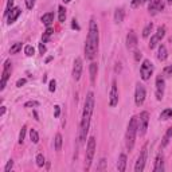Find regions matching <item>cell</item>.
I'll use <instances>...</instances> for the list:
<instances>
[{"label": "cell", "instance_id": "cell-1", "mask_svg": "<svg viewBox=\"0 0 172 172\" xmlns=\"http://www.w3.org/2000/svg\"><path fill=\"white\" fill-rule=\"evenodd\" d=\"M98 41H100V36H98L97 22L91 19L89 24V34H87V39H86V46H85V55L87 59H93L96 57L98 50Z\"/></svg>", "mask_w": 172, "mask_h": 172}, {"label": "cell", "instance_id": "cell-2", "mask_svg": "<svg viewBox=\"0 0 172 172\" xmlns=\"http://www.w3.org/2000/svg\"><path fill=\"white\" fill-rule=\"evenodd\" d=\"M137 117L133 116L128 124V130H126V148L132 151L134 147V141H136V133H137Z\"/></svg>", "mask_w": 172, "mask_h": 172}, {"label": "cell", "instance_id": "cell-3", "mask_svg": "<svg viewBox=\"0 0 172 172\" xmlns=\"http://www.w3.org/2000/svg\"><path fill=\"white\" fill-rule=\"evenodd\" d=\"M137 133H140V136H144L145 132L148 129V121H149V114L148 112L140 113V116L137 117Z\"/></svg>", "mask_w": 172, "mask_h": 172}, {"label": "cell", "instance_id": "cell-4", "mask_svg": "<svg viewBox=\"0 0 172 172\" xmlns=\"http://www.w3.org/2000/svg\"><path fill=\"white\" fill-rule=\"evenodd\" d=\"M94 152H96V138L90 137L87 141V147H86V170H89L91 166V160L94 157Z\"/></svg>", "mask_w": 172, "mask_h": 172}, {"label": "cell", "instance_id": "cell-5", "mask_svg": "<svg viewBox=\"0 0 172 172\" xmlns=\"http://www.w3.org/2000/svg\"><path fill=\"white\" fill-rule=\"evenodd\" d=\"M152 73H153V65L151 63V61L144 59L142 61L141 67H140V74H141L142 81H148V79L151 78Z\"/></svg>", "mask_w": 172, "mask_h": 172}, {"label": "cell", "instance_id": "cell-6", "mask_svg": "<svg viewBox=\"0 0 172 172\" xmlns=\"http://www.w3.org/2000/svg\"><path fill=\"white\" fill-rule=\"evenodd\" d=\"M164 35H166V27H164V26H160V27L157 28V32L151 38V42H149V49H155V47L159 45V42L164 38Z\"/></svg>", "mask_w": 172, "mask_h": 172}, {"label": "cell", "instance_id": "cell-7", "mask_svg": "<svg viewBox=\"0 0 172 172\" xmlns=\"http://www.w3.org/2000/svg\"><path fill=\"white\" fill-rule=\"evenodd\" d=\"M145 96H147V93H145V87L142 85H140V83H137L136 93H134V102H136L137 106H140V105L144 104Z\"/></svg>", "mask_w": 172, "mask_h": 172}, {"label": "cell", "instance_id": "cell-8", "mask_svg": "<svg viewBox=\"0 0 172 172\" xmlns=\"http://www.w3.org/2000/svg\"><path fill=\"white\" fill-rule=\"evenodd\" d=\"M11 70H12V66H11V61H6L4 63V69H3V77H2V83H0V90H3L6 87L7 79L10 78L11 75Z\"/></svg>", "mask_w": 172, "mask_h": 172}, {"label": "cell", "instance_id": "cell-9", "mask_svg": "<svg viewBox=\"0 0 172 172\" xmlns=\"http://www.w3.org/2000/svg\"><path fill=\"white\" fill-rule=\"evenodd\" d=\"M145 160H147V147L142 148L140 156H138V159L136 162V166H134V171H136V172H142V171H144Z\"/></svg>", "mask_w": 172, "mask_h": 172}, {"label": "cell", "instance_id": "cell-10", "mask_svg": "<svg viewBox=\"0 0 172 172\" xmlns=\"http://www.w3.org/2000/svg\"><path fill=\"white\" fill-rule=\"evenodd\" d=\"M164 85H166V82H164V77H163L162 74L157 75V78H156V98H157L159 101L163 98Z\"/></svg>", "mask_w": 172, "mask_h": 172}, {"label": "cell", "instance_id": "cell-11", "mask_svg": "<svg viewBox=\"0 0 172 172\" xmlns=\"http://www.w3.org/2000/svg\"><path fill=\"white\" fill-rule=\"evenodd\" d=\"M93 109H94V94L89 91L85 100V106H83V113H90L93 114Z\"/></svg>", "mask_w": 172, "mask_h": 172}, {"label": "cell", "instance_id": "cell-12", "mask_svg": "<svg viewBox=\"0 0 172 172\" xmlns=\"http://www.w3.org/2000/svg\"><path fill=\"white\" fill-rule=\"evenodd\" d=\"M136 46H137L136 32H134L133 30H130L129 32H128V35H126V47L129 50H133V49H136Z\"/></svg>", "mask_w": 172, "mask_h": 172}, {"label": "cell", "instance_id": "cell-13", "mask_svg": "<svg viewBox=\"0 0 172 172\" xmlns=\"http://www.w3.org/2000/svg\"><path fill=\"white\" fill-rule=\"evenodd\" d=\"M148 10L151 14H156V12H160V11L164 10V3L163 0H152L148 6Z\"/></svg>", "mask_w": 172, "mask_h": 172}, {"label": "cell", "instance_id": "cell-14", "mask_svg": "<svg viewBox=\"0 0 172 172\" xmlns=\"http://www.w3.org/2000/svg\"><path fill=\"white\" fill-rule=\"evenodd\" d=\"M81 74H82V59L77 58L74 61V67H73V77H74L75 81H78L81 78Z\"/></svg>", "mask_w": 172, "mask_h": 172}, {"label": "cell", "instance_id": "cell-15", "mask_svg": "<svg viewBox=\"0 0 172 172\" xmlns=\"http://www.w3.org/2000/svg\"><path fill=\"white\" fill-rule=\"evenodd\" d=\"M109 98H110V106H116L117 102H118V90H117V82L116 81L112 82V89H110Z\"/></svg>", "mask_w": 172, "mask_h": 172}, {"label": "cell", "instance_id": "cell-16", "mask_svg": "<svg viewBox=\"0 0 172 172\" xmlns=\"http://www.w3.org/2000/svg\"><path fill=\"white\" fill-rule=\"evenodd\" d=\"M20 12H22V10L19 8V7H14V8L11 10V12L8 14V24L14 23V22L18 19V16L20 15Z\"/></svg>", "mask_w": 172, "mask_h": 172}, {"label": "cell", "instance_id": "cell-17", "mask_svg": "<svg viewBox=\"0 0 172 172\" xmlns=\"http://www.w3.org/2000/svg\"><path fill=\"white\" fill-rule=\"evenodd\" d=\"M155 172H163L164 171V159L163 155H159L156 157V163H155V168H153Z\"/></svg>", "mask_w": 172, "mask_h": 172}, {"label": "cell", "instance_id": "cell-18", "mask_svg": "<svg viewBox=\"0 0 172 172\" xmlns=\"http://www.w3.org/2000/svg\"><path fill=\"white\" fill-rule=\"evenodd\" d=\"M117 168H118L120 172H124L126 168V155L125 153H121L118 159V163H117Z\"/></svg>", "mask_w": 172, "mask_h": 172}, {"label": "cell", "instance_id": "cell-19", "mask_svg": "<svg viewBox=\"0 0 172 172\" xmlns=\"http://www.w3.org/2000/svg\"><path fill=\"white\" fill-rule=\"evenodd\" d=\"M171 138H172V126H170V128H168V129H167V132H166V134H164V137H163V141H162V148L167 147V145L170 144Z\"/></svg>", "mask_w": 172, "mask_h": 172}, {"label": "cell", "instance_id": "cell-20", "mask_svg": "<svg viewBox=\"0 0 172 172\" xmlns=\"http://www.w3.org/2000/svg\"><path fill=\"white\" fill-rule=\"evenodd\" d=\"M168 57L167 54V47L164 45H160L159 46V51H157V59L159 61H166Z\"/></svg>", "mask_w": 172, "mask_h": 172}, {"label": "cell", "instance_id": "cell-21", "mask_svg": "<svg viewBox=\"0 0 172 172\" xmlns=\"http://www.w3.org/2000/svg\"><path fill=\"white\" fill-rule=\"evenodd\" d=\"M53 20H54V14L53 12H47V14H45V15L42 16L43 24L47 26V27H50V24L53 23Z\"/></svg>", "mask_w": 172, "mask_h": 172}, {"label": "cell", "instance_id": "cell-22", "mask_svg": "<svg viewBox=\"0 0 172 172\" xmlns=\"http://www.w3.org/2000/svg\"><path fill=\"white\" fill-rule=\"evenodd\" d=\"M124 15H125V12H124L122 8H117L116 12H114V22L116 23H121L124 20Z\"/></svg>", "mask_w": 172, "mask_h": 172}, {"label": "cell", "instance_id": "cell-23", "mask_svg": "<svg viewBox=\"0 0 172 172\" xmlns=\"http://www.w3.org/2000/svg\"><path fill=\"white\" fill-rule=\"evenodd\" d=\"M97 70H98L97 63H91V65H90V81H91V83H94V82H96Z\"/></svg>", "mask_w": 172, "mask_h": 172}, {"label": "cell", "instance_id": "cell-24", "mask_svg": "<svg viewBox=\"0 0 172 172\" xmlns=\"http://www.w3.org/2000/svg\"><path fill=\"white\" fill-rule=\"evenodd\" d=\"M53 32H54L53 28H51V27H47V30L45 31V34H43V36H42V42H43V43L49 42V39H50V36L53 35Z\"/></svg>", "mask_w": 172, "mask_h": 172}, {"label": "cell", "instance_id": "cell-25", "mask_svg": "<svg viewBox=\"0 0 172 172\" xmlns=\"http://www.w3.org/2000/svg\"><path fill=\"white\" fill-rule=\"evenodd\" d=\"M62 149V134L57 133L55 136V151H61Z\"/></svg>", "mask_w": 172, "mask_h": 172}, {"label": "cell", "instance_id": "cell-26", "mask_svg": "<svg viewBox=\"0 0 172 172\" xmlns=\"http://www.w3.org/2000/svg\"><path fill=\"white\" fill-rule=\"evenodd\" d=\"M168 118H172V110L171 109H166V110H163L162 114H160V120H168Z\"/></svg>", "mask_w": 172, "mask_h": 172}, {"label": "cell", "instance_id": "cell-27", "mask_svg": "<svg viewBox=\"0 0 172 172\" xmlns=\"http://www.w3.org/2000/svg\"><path fill=\"white\" fill-rule=\"evenodd\" d=\"M152 27H153L152 23H148L145 26V28L142 30V36H144V38H148L149 36V34H151V31H152Z\"/></svg>", "mask_w": 172, "mask_h": 172}, {"label": "cell", "instance_id": "cell-28", "mask_svg": "<svg viewBox=\"0 0 172 172\" xmlns=\"http://www.w3.org/2000/svg\"><path fill=\"white\" fill-rule=\"evenodd\" d=\"M30 138H31V141L34 142V144L39 142V134H38V132L34 130V129H31V132H30Z\"/></svg>", "mask_w": 172, "mask_h": 172}, {"label": "cell", "instance_id": "cell-29", "mask_svg": "<svg viewBox=\"0 0 172 172\" xmlns=\"http://www.w3.org/2000/svg\"><path fill=\"white\" fill-rule=\"evenodd\" d=\"M34 53H35V50H34V47H32L31 45H28V46L24 47V54L27 57H32V55H34Z\"/></svg>", "mask_w": 172, "mask_h": 172}, {"label": "cell", "instance_id": "cell-30", "mask_svg": "<svg viewBox=\"0 0 172 172\" xmlns=\"http://www.w3.org/2000/svg\"><path fill=\"white\" fill-rule=\"evenodd\" d=\"M20 50H22V43H14V46L11 47L10 53L11 54H16V53H19Z\"/></svg>", "mask_w": 172, "mask_h": 172}, {"label": "cell", "instance_id": "cell-31", "mask_svg": "<svg viewBox=\"0 0 172 172\" xmlns=\"http://www.w3.org/2000/svg\"><path fill=\"white\" fill-rule=\"evenodd\" d=\"M58 11H59V22H65V18H66V10H65L62 6H59V7H58Z\"/></svg>", "mask_w": 172, "mask_h": 172}, {"label": "cell", "instance_id": "cell-32", "mask_svg": "<svg viewBox=\"0 0 172 172\" xmlns=\"http://www.w3.org/2000/svg\"><path fill=\"white\" fill-rule=\"evenodd\" d=\"M45 157H43V155H41V153H39L38 156H36V166L38 167H43L45 166Z\"/></svg>", "mask_w": 172, "mask_h": 172}, {"label": "cell", "instance_id": "cell-33", "mask_svg": "<svg viewBox=\"0 0 172 172\" xmlns=\"http://www.w3.org/2000/svg\"><path fill=\"white\" fill-rule=\"evenodd\" d=\"M26 129H27V126L23 125V128H22L20 133H19V144H22V142L24 141V137H26Z\"/></svg>", "mask_w": 172, "mask_h": 172}, {"label": "cell", "instance_id": "cell-34", "mask_svg": "<svg viewBox=\"0 0 172 172\" xmlns=\"http://www.w3.org/2000/svg\"><path fill=\"white\" fill-rule=\"evenodd\" d=\"M12 6H14V0H8L7 7H6V11H4V15L6 16H8V14L11 12V10H12Z\"/></svg>", "mask_w": 172, "mask_h": 172}, {"label": "cell", "instance_id": "cell-35", "mask_svg": "<svg viewBox=\"0 0 172 172\" xmlns=\"http://www.w3.org/2000/svg\"><path fill=\"white\" fill-rule=\"evenodd\" d=\"M34 106H39L38 101H27L24 104V108H34Z\"/></svg>", "mask_w": 172, "mask_h": 172}, {"label": "cell", "instance_id": "cell-36", "mask_svg": "<svg viewBox=\"0 0 172 172\" xmlns=\"http://www.w3.org/2000/svg\"><path fill=\"white\" fill-rule=\"evenodd\" d=\"M163 74H164V75H167V77H171V75H172V65L167 66V67H164Z\"/></svg>", "mask_w": 172, "mask_h": 172}, {"label": "cell", "instance_id": "cell-37", "mask_svg": "<svg viewBox=\"0 0 172 172\" xmlns=\"http://www.w3.org/2000/svg\"><path fill=\"white\" fill-rule=\"evenodd\" d=\"M57 82H55V79H53V81H50V83H49V90L50 91H55V89H57Z\"/></svg>", "mask_w": 172, "mask_h": 172}, {"label": "cell", "instance_id": "cell-38", "mask_svg": "<svg viewBox=\"0 0 172 172\" xmlns=\"http://www.w3.org/2000/svg\"><path fill=\"white\" fill-rule=\"evenodd\" d=\"M26 6H27L28 10H32L35 6V0H26Z\"/></svg>", "mask_w": 172, "mask_h": 172}, {"label": "cell", "instance_id": "cell-39", "mask_svg": "<svg viewBox=\"0 0 172 172\" xmlns=\"http://www.w3.org/2000/svg\"><path fill=\"white\" fill-rule=\"evenodd\" d=\"M12 167H14V162H12V160H10V162L7 163V166H6V168H4V171H6V172H10L11 170H12Z\"/></svg>", "mask_w": 172, "mask_h": 172}, {"label": "cell", "instance_id": "cell-40", "mask_svg": "<svg viewBox=\"0 0 172 172\" xmlns=\"http://www.w3.org/2000/svg\"><path fill=\"white\" fill-rule=\"evenodd\" d=\"M142 3V0H132V7H133V8H137V7H140V4Z\"/></svg>", "mask_w": 172, "mask_h": 172}, {"label": "cell", "instance_id": "cell-41", "mask_svg": "<svg viewBox=\"0 0 172 172\" xmlns=\"http://www.w3.org/2000/svg\"><path fill=\"white\" fill-rule=\"evenodd\" d=\"M26 82H27V79H26V78H20L19 81L16 82V86H18V87H22L23 85H26Z\"/></svg>", "mask_w": 172, "mask_h": 172}, {"label": "cell", "instance_id": "cell-42", "mask_svg": "<svg viewBox=\"0 0 172 172\" xmlns=\"http://www.w3.org/2000/svg\"><path fill=\"white\" fill-rule=\"evenodd\" d=\"M39 53H41L42 55L46 53V46L43 45V42H42V43H39Z\"/></svg>", "mask_w": 172, "mask_h": 172}, {"label": "cell", "instance_id": "cell-43", "mask_svg": "<svg viewBox=\"0 0 172 172\" xmlns=\"http://www.w3.org/2000/svg\"><path fill=\"white\" fill-rule=\"evenodd\" d=\"M54 110H55V112H54V116H55V117H59V113H61V108L58 106V105H55V106H54Z\"/></svg>", "mask_w": 172, "mask_h": 172}, {"label": "cell", "instance_id": "cell-44", "mask_svg": "<svg viewBox=\"0 0 172 172\" xmlns=\"http://www.w3.org/2000/svg\"><path fill=\"white\" fill-rule=\"evenodd\" d=\"M71 27H73V28H75V30H79V26H78V23H77V20H75V19L73 20V24H71Z\"/></svg>", "mask_w": 172, "mask_h": 172}, {"label": "cell", "instance_id": "cell-45", "mask_svg": "<svg viewBox=\"0 0 172 172\" xmlns=\"http://www.w3.org/2000/svg\"><path fill=\"white\" fill-rule=\"evenodd\" d=\"M140 58H141V53H138V51H136V53H134V59L138 61Z\"/></svg>", "mask_w": 172, "mask_h": 172}, {"label": "cell", "instance_id": "cell-46", "mask_svg": "<svg viewBox=\"0 0 172 172\" xmlns=\"http://www.w3.org/2000/svg\"><path fill=\"white\" fill-rule=\"evenodd\" d=\"M6 113V106H2V110H0V116H3Z\"/></svg>", "mask_w": 172, "mask_h": 172}, {"label": "cell", "instance_id": "cell-47", "mask_svg": "<svg viewBox=\"0 0 172 172\" xmlns=\"http://www.w3.org/2000/svg\"><path fill=\"white\" fill-rule=\"evenodd\" d=\"M63 2H65V3H69V2H70V0H63Z\"/></svg>", "mask_w": 172, "mask_h": 172}, {"label": "cell", "instance_id": "cell-48", "mask_svg": "<svg viewBox=\"0 0 172 172\" xmlns=\"http://www.w3.org/2000/svg\"><path fill=\"white\" fill-rule=\"evenodd\" d=\"M145 2H149V0H142V3H145Z\"/></svg>", "mask_w": 172, "mask_h": 172}, {"label": "cell", "instance_id": "cell-49", "mask_svg": "<svg viewBox=\"0 0 172 172\" xmlns=\"http://www.w3.org/2000/svg\"><path fill=\"white\" fill-rule=\"evenodd\" d=\"M168 2H170V3H171V4H172V0H168Z\"/></svg>", "mask_w": 172, "mask_h": 172}, {"label": "cell", "instance_id": "cell-50", "mask_svg": "<svg viewBox=\"0 0 172 172\" xmlns=\"http://www.w3.org/2000/svg\"><path fill=\"white\" fill-rule=\"evenodd\" d=\"M171 110H172V109H171Z\"/></svg>", "mask_w": 172, "mask_h": 172}]
</instances>
